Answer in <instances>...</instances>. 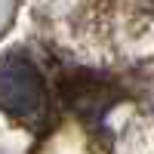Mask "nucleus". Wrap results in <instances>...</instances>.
I'll return each instance as SVG.
<instances>
[{"label":"nucleus","mask_w":154,"mask_h":154,"mask_svg":"<svg viewBox=\"0 0 154 154\" xmlns=\"http://www.w3.org/2000/svg\"><path fill=\"white\" fill-rule=\"evenodd\" d=\"M0 102L12 117H34L43 108V77L28 59L9 56L0 68Z\"/></svg>","instance_id":"1"},{"label":"nucleus","mask_w":154,"mask_h":154,"mask_svg":"<svg viewBox=\"0 0 154 154\" xmlns=\"http://www.w3.org/2000/svg\"><path fill=\"white\" fill-rule=\"evenodd\" d=\"M145 3H148V6H154V0H145Z\"/></svg>","instance_id":"2"}]
</instances>
